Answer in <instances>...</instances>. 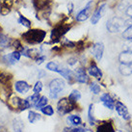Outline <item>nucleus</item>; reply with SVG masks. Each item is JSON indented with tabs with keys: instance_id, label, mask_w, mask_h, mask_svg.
Instances as JSON below:
<instances>
[{
	"instance_id": "obj_39",
	"label": "nucleus",
	"mask_w": 132,
	"mask_h": 132,
	"mask_svg": "<svg viewBox=\"0 0 132 132\" xmlns=\"http://www.w3.org/2000/svg\"><path fill=\"white\" fill-rule=\"evenodd\" d=\"M117 132H122V131H121V130H118V131Z\"/></svg>"
},
{
	"instance_id": "obj_2",
	"label": "nucleus",
	"mask_w": 132,
	"mask_h": 132,
	"mask_svg": "<svg viewBox=\"0 0 132 132\" xmlns=\"http://www.w3.org/2000/svg\"><path fill=\"white\" fill-rule=\"evenodd\" d=\"M46 69L50 71H54L57 72L60 75H62L63 77H65L67 80H69V82H71L74 78V73L70 70L67 69L65 67L61 66L60 64L57 62H48L46 64Z\"/></svg>"
},
{
	"instance_id": "obj_31",
	"label": "nucleus",
	"mask_w": 132,
	"mask_h": 132,
	"mask_svg": "<svg viewBox=\"0 0 132 132\" xmlns=\"http://www.w3.org/2000/svg\"><path fill=\"white\" fill-rule=\"evenodd\" d=\"M90 89H91V91H92V93L94 95H98L99 93H100V87H99V85H97L95 82L91 83Z\"/></svg>"
},
{
	"instance_id": "obj_5",
	"label": "nucleus",
	"mask_w": 132,
	"mask_h": 132,
	"mask_svg": "<svg viewBox=\"0 0 132 132\" xmlns=\"http://www.w3.org/2000/svg\"><path fill=\"white\" fill-rule=\"evenodd\" d=\"M70 29V26L68 24H58L56 25L51 31V35H50V39H51V43H58L61 40L65 34Z\"/></svg>"
},
{
	"instance_id": "obj_36",
	"label": "nucleus",
	"mask_w": 132,
	"mask_h": 132,
	"mask_svg": "<svg viewBox=\"0 0 132 132\" xmlns=\"http://www.w3.org/2000/svg\"><path fill=\"white\" fill-rule=\"evenodd\" d=\"M125 14H126V15H127V16H129V18H132V5H130V6H128V7L126 8Z\"/></svg>"
},
{
	"instance_id": "obj_11",
	"label": "nucleus",
	"mask_w": 132,
	"mask_h": 132,
	"mask_svg": "<svg viewBox=\"0 0 132 132\" xmlns=\"http://www.w3.org/2000/svg\"><path fill=\"white\" fill-rule=\"evenodd\" d=\"M104 52V44L102 43H95L92 47V54L96 61H100L102 59Z\"/></svg>"
},
{
	"instance_id": "obj_15",
	"label": "nucleus",
	"mask_w": 132,
	"mask_h": 132,
	"mask_svg": "<svg viewBox=\"0 0 132 132\" xmlns=\"http://www.w3.org/2000/svg\"><path fill=\"white\" fill-rule=\"evenodd\" d=\"M100 101L104 106L110 110L115 108V100L112 98V96L109 94H102L100 96Z\"/></svg>"
},
{
	"instance_id": "obj_1",
	"label": "nucleus",
	"mask_w": 132,
	"mask_h": 132,
	"mask_svg": "<svg viewBox=\"0 0 132 132\" xmlns=\"http://www.w3.org/2000/svg\"><path fill=\"white\" fill-rule=\"evenodd\" d=\"M45 37H46V31L39 28H29V30L21 34V40L30 45L42 44Z\"/></svg>"
},
{
	"instance_id": "obj_4",
	"label": "nucleus",
	"mask_w": 132,
	"mask_h": 132,
	"mask_svg": "<svg viewBox=\"0 0 132 132\" xmlns=\"http://www.w3.org/2000/svg\"><path fill=\"white\" fill-rule=\"evenodd\" d=\"M66 88V82L62 78H55L49 83V95L52 99H55Z\"/></svg>"
},
{
	"instance_id": "obj_10",
	"label": "nucleus",
	"mask_w": 132,
	"mask_h": 132,
	"mask_svg": "<svg viewBox=\"0 0 132 132\" xmlns=\"http://www.w3.org/2000/svg\"><path fill=\"white\" fill-rule=\"evenodd\" d=\"M115 107H116V111L118 112V114L123 120H125V121H129L130 120L131 116H130V114L128 112V109L126 108V106H125L123 103H121V101H117Z\"/></svg>"
},
{
	"instance_id": "obj_27",
	"label": "nucleus",
	"mask_w": 132,
	"mask_h": 132,
	"mask_svg": "<svg viewBox=\"0 0 132 132\" xmlns=\"http://www.w3.org/2000/svg\"><path fill=\"white\" fill-rule=\"evenodd\" d=\"M122 38L125 40H131L132 39V25H129L122 31Z\"/></svg>"
},
{
	"instance_id": "obj_33",
	"label": "nucleus",
	"mask_w": 132,
	"mask_h": 132,
	"mask_svg": "<svg viewBox=\"0 0 132 132\" xmlns=\"http://www.w3.org/2000/svg\"><path fill=\"white\" fill-rule=\"evenodd\" d=\"M43 87H44L43 83H42L40 81H37V82L35 83V85H34V88H33L34 93L40 94V93L42 92V90H43Z\"/></svg>"
},
{
	"instance_id": "obj_22",
	"label": "nucleus",
	"mask_w": 132,
	"mask_h": 132,
	"mask_svg": "<svg viewBox=\"0 0 132 132\" xmlns=\"http://www.w3.org/2000/svg\"><path fill=\"white\" fill-rule=\"evenodd\" d=\"M13 127L15 132H22L24 128V123L19 118H15L13 121Z\"/></svg>"
},
{
	"instance_id": "obj_20",
	"label": "nucleus",
	"mask_w": 132,
	"mask_h": 132,
	"mask_svg": "<svg viewBox=\"0 0 132 132\" xmlns=\"http://www.w3.org/2000/svg\"><path fill=\"white\" fill-rule=\"evenodd\" d=\"M18 23L22 25L23 27H25V28H28V29L31 28V26H32V21L28 18H26L24 15H22V14H19Z\"/></svg>"
},
{
	"instance_id": "obj_8",
	"label": "nucleus",
	"mask_w": 132,
	"mask_h": 132,
	"mask_svg": "<svg viewBox=\"0 0 132 132\" xmlns=\"http://www.w3.org/2000/svg\"><path fill=\"white\" fill-rule=\"evenodd\" d=\"M20 58H21L20 52L18 51V50H14L11 53H8V54H5V55L2 56V61L9 66H12V65H15L19 62Z\"/></svg>"
},
{
	"instance_id": "obj_19",
	"label": "nucleus",
	"mask_w": 132,
	"mask_h": 132,
	"mask_svg": "<svg viewBox=\"0 0 132 132\" xmlns=\"http://www.w3.org/2000/svg\"><path fill=\"white\" fill-rule=\"evenodd\" d=\"M96 132H115V129L110 121H103L97 126Z\"/></svg>"
},
{
	"instance_id": "obj_34",
	"label": "nucleus",
	"mask_w": 132,
	"mask_h": 132,
	"mask_svg": "<svg viewBox=\"0 0 132 132\" xmlns=\"http://www.w3.org/2000/svg\"><path fill=\"white\" fill-rule=\"evenodd\" d=\"M63 45L65 46V47H75V44L72 43V42H70L69 40H64V43H63Z\"/></svg>"
},
{
	"instance_id": "obj_32",
	"label": "nucleus",
	"mask_w": 132,
	"mask_h": 132,
	"mask_svg": "<svg viewBox=\"0 0 132 132\" xmlns=\"http://www.w3.org/2000/svg\"><path fill=\"white\" fill-rule=\"evenodd\" d=\"M63 132H86L83 127H66Z\"/></svg>"
},
{
	"instance_id": "obj_37",
	"label": "nucleus",
	"mask_w": 132,
	"mask_h": 132,
	"mask_svg": "<svg viewBox=\"0 0 132 132\" xmlns=\"http://www.w3.org/2000/svg\"><path fill=\"white\" fill-rule=\"evenodd\" d=\"M72 11H73V4L70 2L68 4V12H69V14H71Z\"/></svg>"
},
{
	"instance_id": "obj_6",
	"label": "nucleus",
	"mask_w": 132,
	"mask_h": 132,
	"mask_svg": "<svg viewBox=\"0 0 132 132\" xmlns=\"http://www.w3.org/2000/svg\"><path fill=\"white\" fill-rule=\"evenodd\" d=\"M76 104L71 102L69 97H63L57 103V111L60 115H66L73 110Z\"/></svg>"
},
{
	"instance_id": "obj_35",
	"label": "nucleus",
	"mask_w": 132,
	"mask_h": 132,
	"mask_svg": "<svg viewBox=\"0 0 132 132\" xmlns=\"http://www.w3.org/2000/svg\"><path fill=\"white\" fill-rule=\"evenodd\" d=\"M45 59H46V57H45V55H43V54H40L39 57H38L35 61H36V63H37L38 65H40V64H43V63L45 61Z\"/></svg>"
},
{
	"instance_id": "obj_30",
	"label": "nucleus",
	"mask_w": 132,
	"mask_h": 132,
	"mask_svg": "<svg viewBox=\"0 0 132 132\" xmlns=\"http://www.w3.org/2000/svg\"><path fill=\"white\" fill-rule=\"evenodd\" d=\"M93 111H94V105L91 104L90 106H89V110H88V118H89V121H90V123L92 125H95V117H94V113H93Z\"/></svg>"
},
{
	"instance_id": "obj_12",
	"label": "nucleus",
	"mask_w": 132,
	"mask_h": 132,
	"mask_svg": "<svg viewBox=\"0 0 132 132\" xmlns=\"http://www.w3.org/2000/svg\"><path fill=\"white\" fill-rule=\"evenodd\" d=\"M14 87H15V92L19 93V94H21V95L27 94L30 90V85L26 81H23V80L15 81Z\"/></svg>"
},
{
	"instance_id": "obj_23",
	"label": "nucleus",
	"mask_w": 132,
	"mask_h": 132,
	"mask_svg": "<svg viewBox=\"0 0 132 132\" xmlns=\"http://www.w3.org/2000/svg\"><path fill=\"white\" fill-rule=\"evenodd\" d=\"M40 119H42V116L39 113L35 112V111H29V113H28V120H29L31 123H36L38 121H40Z\"/></svg>"
},
{
	"instance_id": "obj_28",
	"label": "nucleus",
	"mask_w": 132,
	"mask_h": 132,
	"mask_svg": "<svg viewBox=\"0 0 132 132\" xmlns=\"http://www.w3.org/2000/svg\"><path fill=\"white\" fill-rule=\"evenodd\" d=\"M47 102L48 99L46 96H40V99L38 100L37 104L35 105V107H36V109H40V108H43L45 105H47Z\"/></svg>"
},
{
	"instance_id": "obj_26",
	"label": "nucleus",
	"mask_w": 132,
	"mask_h": 132,
	"mask_svg": "<svg viewBox=\"0 0 132 132\" xmlns=\"http://www.w3.org/2000/svg\"><path fill=\"white\" fill-rule=\"evenodd\" d=\"M80 98H81V94L78 90H73L70 94V95H69V99H70L71 102L75 103V104H76V102L78 100H80Z\"/></svg>"
},
{
	"instance_id": "obj_17",
	"label": "nucleus",
	"mask_w": 132,
	"mask_h": 132,
	"mask_svg": "<svg viewBox=\"0 0 132 132\" xmlns=\"http://www.w3.org/2000/svg\"><path fill=\"white\" fill-rule=\"evenodd\" d=\"M88 72L91 76L95 77L96 79H101L102 78V71L100 70V69L95 64H92L90 66V68L88 69Z\"/></svg>"
},
{
	"instance_id": "obj_9",
	"label": "nucleus",
	"mask_w": 132,
	"mask_h": 132,
	"mask_svg": "<svg viewBox=\"0 0 132 132\" xmlns=\"http://www.w3.org/2000/svg\"><path fill=\"white\" fill-rule=\"evenodd\" d=\"M107 9V5L105 3L99 5L98 7L95 10V12L93 13V15L91 16V22H92L93 25H95L97 22L101 19V18L103 16L104 13Z\"/></svg>"
},
{
	"instance_id": "obj_24",
	"label": "nucleus",
	"mask_w": 132,
	"mask_h": 132,
	"mask_svg": "<svg viewBox=\"0 0 132 132\" xmlns=\"http://www.w3.org/2000/svg\"><path fill=\"white\" fill-rule=\"evenodd\" d=\"M40 94H37V93H34L32 95H30V96H28L27 98H26V100L28 101V103H29L30 107H35V105L37 104L38 100L40 99Z\"/></svg>"
},
{
	"instance_id": "obj_3",
	"label": "nucleus",
	"mask_w": 132,
	"mask_h": 132,
	"mask_svg": "<svg viewBox=\"0 0 132 132\" xmlns=\"http://www.w3.org/2000/svg\"><path fill=\"white\" fill-rule=\"evenodd\" d=\"M107 31L110 33H119L121 32L126 28L125 25V20L119 18V16H114L112 19H108L106 22Z\"/></svg>"
},
{
	"instance_id": "obj_18",
	"label": "nucleus",
	"mask_w": 132,
	"mask_h": 132,
	"mask_svg": "<svg viewBox=\"0 0 132 132\" xmlns=\"http://www.w3.org/2000/svg\"><path fill=\"white\" fill-rule=\"evenodd\" d=\"M12 40H13V39H11L6 34H4L2 31H0V47L1 48L11 47Z\"/></svg>"
},
{
	"instance_id": "obj_16",
	"label": "nucleus",
	"mask_w": 132,
	"mask_h": 132,
	"mask_svg": "<svg viewBox=\"0 0 132 132\" xmlns=\"http://www.w3.org/2000/svg\"><path fill=\"white\" fill-rule=\"evenodd\" d=\"M119 61L121 65H132V52L130 51H123L119 55Z\"/></svg>"
},
{
	"instance_id": "obj_25",
	"label": "nucleus",
	"mask_w": 132,
	"mask_h": 132,
	"mask_svg": "<svg viewBox=\"0 0 132 132\" xmlns=\"http://www.w3.org/2000/svg\"><path fill=\"white\" fill-rule=\"evenodd\" d=\"M120 72L125 76H129L132 74V68L129 65H121L120 66Z\"/></svg>"
},
{
	"instance_id": "obj_13",
	"label": "nucleus",
	"mask_w": 132,
	"mask_h": 132,
	"mask_svg": "<svg viewBox=\"0 0 132 132\" xmlns=\"http://www.w3.org/2000/svg\"><path fill=\"white\" fill-rule=\"evenodd\" d=\"M13 5L14 0H0V15H7L10 14Z\"/></svg>"
},
{
	"instance_id": "obj_21",
	"label": "nucleus",
	"mask_w": 132,
	"mask_h": 132,
	"mask_svg": "<svg viewBox=\"0 0 132 132\" xmlns=\"http://www.w3.org/2000/svg\"><path fill=\"white\" fill-rule=\"evenodd\" d=\"M67 121H68V123H69L70 125L77 126V125H81L82 120H81V118L79 117V116H77V115H70V116L68 117Z\"/></svg>"
},
{
	"instance_id": "obj_29",
	"label": "nucleus",
	"mask_w": 132,
	"mask_h": 132,
	"mask_svg": "<svg viewBox=\"0 0 132 132\" xmlns=\"http://www.w3.org/2000/svg\"><path fill=\"white\" fill-rule=\"evenodd\" d=\"M40 111H42V113H44L46 116H52L54 114V110H53L52 106H50V105H45V106H44L43 108H40Z\"/></svg>"
},
{
	"instance_id": "obj_14",
	"label": "nucleus",
	"mask_w": 132,
	"mask_h": 132,
	"mask_svg": "<svg viewBox=\"0 0 132 132\" xmlns=\"http://www.w3.org/2000/svg\"><path fill=\"white\" fill-rule=\"evenodd\" d=\"M74 78H75V80H76L78 83H82V84L88 83V81H89L88 74H87L86 70H85L83 68H79V69H77V70H75Z\"/></svg>"
},
{
	"instance_id": "obj_38",
	"label": "nucleus",
	"mask_w": 132,
	"mask_h": 132,
	"mask_svg": "<svg viewBox=\"0 0 132 132\" xmlns=\"http://www.w3.org/2000/svg\"><path fill=\"white\" fill-rule=\"evenodd\" d=\"M77 62V60L75 58H70L69 59V61H68V63H69V65H71V66H73V65H75Z\"/></svg>"
},
{
	"instance_id": "obj_7",
	"label": "nucleus",
	"mask_w": 132,
	"mask_h": 132,
	"mask_svg": "<svg viewBox=\"0 0 132 132\" xmlns=\"http://www.w3.org/2000/svg\"><path fill=\"white\" fill-rule=\"evenodd\" d=\"M94 6H95V2H94L93 0L89 1L88 3L86 4V6H85V7L77 14L76 16H75V19H76L77 21H79V22L86 21V20L91 16V15H92L93 10H94Z\"/></svg>"
}]
</instances>
